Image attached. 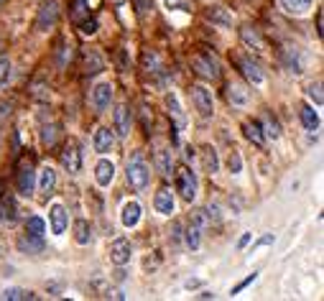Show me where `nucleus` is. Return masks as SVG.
Instances as JSON below:
<instances>
[{"label": "nucleus", "instance_id": "7c9ffc66", "mask_svg": "<svg viewBox=\"0 0 324 301\" xmlns=\"http://www.w3.org/2000/svg\"><path fill=\"white\" fill-rule=\"evenodd\" d=\"M260 128H263V135H266V138H273V140H278V138H281V125H278V120H276V117L266 115Z\"/></svg>", "mask_w": 324, "mask_h": 301}, {"label": "nucleus", "instance_id": "c756f323", "mask_svg": "<svg viewBox=\"0 0 324 301\" xmlns=\"http://www.w3.org/2000/svg\"><path fill=\"white\" fill-rule=\"evenodd\" d=\"M184 240H187V248H192V250H199V245H202V227H199L197 222H192V225L187 227V235H184Z\"/></svg>", "mask_w": 324, "mask_h": 301}, {"label": "nucleus", "instance_id": "412c9836", "mask_svg": "<svg viewBox=\"0 0 324 301\" xmlns=\"http://www.w3.org/2000/svg\"><path fill=\"white\" fill-rule=\"evenodd\" d=\"M240 39H243V44H245V46H250L253 51H258V54H263V51H266V41L260 39V34H258L255 28L243 26V28H240Z\"/></svg>", "mask_w": 324, "mask_h": 301}, {"label": "nucleus", "instance_id": "ddd939ff", "mask_svg": "<svg viewBox=\"0 0 324 301\" xmlns=\"http://www.w3.org/2000/svg\"><path fill=\"white\" fill-rule=\"evenodd\" d=\"M130 125H133L130 107L123 102V105L115 107V130H117V138H128L130 135Z\"/></svg>", "mask_w": 324, "mask_h": 301}, {"label": "nucleus", "instance_id": "49530a36", "mask_svg": "<svg viewBox=\"0 0 324 301\" xmlns=\"http://www.w3.org/2000/svg\"><path fill=\"white\" fill-rule=\"evenodd\" d=\"M199 283H202V281H187V283H184V286H187V288H197V286H199Z\"/></svg>", "mask_w": 324, "mask_h": 301}, {"label": "nucleus", "instance_id": "4468645a", "mask_svg": "<svg viewBox=\"0 0 324 301\" xmlns=\"http://www.w3.org/2000/svg\"><path fill=\"white\" fill-rule=\"evenodd\" d=\"M140 215H143V207L135 202V199H130V202H125L123 204V209H120V222H123V227H135L138 222H140Z\"/></svg>", "mask_w": 324, "mask_h": 301}, {"label": "nucleus", "instance_id": "423d86ee", "mask_svg": "<svg viewBox=\"0 0 324 301\" xmlns=\"http://www.w3.org/2000/svg\"><path fill=\"white\" fill-rule=\"evenodd\" d=\"M59 21V0H46V3L39 8V16H36V28L39 31H49L54 28Z\"/></svg>", "mask_w": 324, "mask_h": 301}, {"label": "nucleus", "instance_id": "a211bd4d", "mask_svg": "<svg viewBox=\"0 0 324 301\" xmlns=\"http://www.w3.org/2000/svg\"><path fill=\"white\" fill-rule=\"evenodd\" d=\"M156 169L161 176H171L174 174V156H171V150L169 148H158L156 150Z\"/></svg>", "mask_w": 324, "mask_h": 301}, {"label": "nucleus", "instance_id": "58836bf2", "mask_svg": "<svg viewBox=\"0 0 324 301\" xmlns=\"http://www.w3.org/2000/svg\"><path fill=\"white\" fill-rule=\"evenodd\" d=\"M255 278H258V273H255V270H253V273H250V276H248V278H243V281H240V283H238V286H235V288H232V291H230V293H232V296H238V293H240V291H243V288H248V286H250V283H253V281H255Z\"/></svg>", "mask_w": 324, "mask_h": 301}, {"label": "nucleus", "instance_id": "c85d7f7f", "mask_svg": "<svg viewBox=\"0 0 324 301\" xmlns=\"http://www.w3.org/2000/svg\"><path fill=\"white\" fill-rule=\"evenodd\" d=\"M84 67H87V69H84L87 74H97V72L105 69V62H102V56H100L97 51H87V54H84Z\"/></svg>", "mask_w": 324, "mask_h": 301}, {"label": "nucleus", "instance_id": "1a4fd4ad", "mask_svg": "<svg viewBox=\"0 0 324 301\" xmlns=\"http://www.w3.org/2000/svg\"><path fill=\"white\" fill-rule=\"evenodd\" d=\"M130 258H133V248H130V243L125 240V237H117L112 245H110V260L115 263V265H128L130 263Z\"/></svg>", "mask_w": 324, "mask_h": 301}, {"label": "nucleus", "instance_id": "f8f14e48", "mask_svg": "<svg viewBox=\"0 0 324 301\" xmlns=\"http://www.w3.org/2000/svg\"><path fill=\"white\" fill-rule=\"evenodd\" d=\"M204 18L212 23V26H220V28H230L232 26V13L222 6H210L204 11Z\"/></svg>", "mask_w": 324, "mask_h": 301}, {"label": "nucleus", "instance_id": "473e14b6", "mask_svg": "<svg viewBox=\"0 0 324 301\" xmlns=\"http://www.w3.org/2000/svg\"><path fill=\"white\" fill-rule=\"evenodd\" d=\"M26 232L28 235H36V237H44V232H46V222L41 220V217H28V222H26Z\"/></svg>", "mask_w": 324, "mask_h": 301}, {"label": "nucleus", "instance_id": "b1692460", "mask_svg": "<svg viewBox=\"0 0 324 301\" xmlns=\"http://www.w3.org/2000/svg\"><path fill=\"white\" fill-rule=\"evenodd\" d=\"M39 189L44 192V194H51L54 189H56V171H54V166H44L41 169V176H39Z\"/></svg>", "mask_w": 324, "mask_h": 301}, {"label": "nucleus", "instance_id": "a19ab883", "mask_svg": "<svg viewBox=\"0 0 324 301\" xmlns=\"http://www.w3.org/2000/svg\"><path fill=\"white\" fill-rule=\"evenodd\" d=\"M95 31H97V21H84V23H82V34L92 36Z\"/></svg>", "mask_w": 324, "mask_h": 301}, {"label": "nucleus", "instance_id": "72a5a7b5", "mask_svg": "<svg viewBox=\"0 0 324 301\" xmlns=\"http://www.w3.org/2000/svg\"><path fill=\"white\" fill-rule=\"evenodd\" d=\"M0 298H8V301H26V298H34V293L26 291V288H6L3 293H0Z\"/></svg>", "mask_w": 324, "mask_h": 301}, {"label": "nucleus", "instance_id": "2eb2a0df", "mask_svg": "<svg viewBox=\"0 0 324 301\" xmlns=\"http://www.w3.org/2000/svg\"><path fill=\"white\" fill-rule=\"evenodd\" d=\"M248 100H250V92H248V87L243 82H230L227 84V102L232 107H245Z\"/></svg>", "mask_w": 324, "mask_h": 301}, {"label": "nucleus", "instance_id": "79ce46f5", "mask_svg": "<svg viewBox=\"0 0 324 301\" xmlns=\"http://www.w3.org/2000/svg\"><path fill=\"white\" fill-rule=\"evenodd\" d=\"M46 87L44 84H34V97L36 100H49V92H44Z\"/></svg>", "mask_w": 324, "mask_h": 301}, {"label": "nucleus", "instance_id": "f257e3e1", "mask_svg": "<svg viewBox=\"0 0 324 301\" xmlns=\"http://www.w3.org/2000/svg\"><path fill=\"white\" fill-rule=\"evenodd\" d=\"M125 176H128V184H130L135 192L148 189V182H151V166H148V161H145V156L140 154V150H135V154L128 159Z\"/></svg>", "mask_w": 324, "mask_h": 301}, {"label": "nucleus", "instance_id": "4c0bfd02", "mask_svg": "<svg viewBox=\"0 0 324 301\" xmlns=\"http://www.w3.org/2000/svg\"><path fill=\"white\" fill-rule=\"evenodd\" d=\"M11 79V59H0V87Z\"/></svg>", "mask_w": 324, "mask_h": 301}, {"label": "nucleus", "instance_id": "cd10ccee", "mask_svg": "<svg viewBox=\"0 0 324 301\" xmlns=\"http://www.w3.org/2000/svg\"><path fill=\"white\" fill-rule=\"evenodd\" d=\"M74 240H77L79 245H87V243L92 240V227H90L87 220H77V222H74Z\"/></svg>", "mask_w": 324, "mask_h": 301}, {"label": "nucleus", "instance_id": "9b49d317", "mask_svg": "<svg viewBox=\"0 0 324 301\" xmlns=\"http://www.w3.org/2000/svg\"><path fill=\"white\" fill-rule=\"evenodd\" d=\"M49 222H51V232L54 235H64L67 225H69V212L64 209V204H51L49 209Z\"/></svg>", "mask_w": 324, "mask_h": 301}, {"label": "nucleus", "instance_id": "f704fd0d", "mask_svg": "<svg viewBox=\"0 0 324 301\" xmlns=\"http://www.w3.org/2000/svg\"><path fill=\"white\" fill-rule=\"evenodd\" d=\"M306 95L314 100V105H316V107H321V105H324V97H321V84H319V82H311V84L306 87Z\"/></svg>", "mask_w": 324, "mask_h": 301}, {"label": "nucleus", "instance_id": "4be33fe9", "mask_svg": "<svg viewBox=\"0 0 324 301\" xmlns=\"http://www.w3.org/2000/svg\"><path fill=\"white\" fill-rule=\"evenodd\" d=\"M278 6L291 16H306L314 8V0H278Z\"/></svg>", "mask_w": 324, "mask_h": 301}, {"label": "nucleus", "instance_id": "5701e85b", "mask_svg": "<svg viewBox=\"0 0 324 301\" xmlns=\"http://www.w3.org/2000/svg\"><path fill=\"white\" fill-rule=\"evenodd\" d=\"M243 133H245V138L253 143V145H258V148H263L266 145V135H263V128H260V123H243Z\"/></svg>", "mask_w": 324, "mask_h": 301}, {"label": "nucleus", "instance_id": "f3484780", "mask_svg": "<svg viewBox=\"0 0 324 301\" xmlns=\"http://www.w3.org/2000/svg\"><path fill=\"white\" fill-rule=\"evenodd\" d=\"M92 145H95L97 154H107V150H112V145H115V133H112L110 128H105V125H102V128H97Z\"/></svg>", "mask_w": 324, "mask_h": 301}, {"label": "nucleus", "instance_id": "7ed1b4c3", "mask_svg": "<svg viewBox=\"0 0 324 301\" xmlns=\"http://www.w3.org/2000/svg\"><path fill=\"white\" fill-rule=\"evenodd\" d=\"M192 69H194V74H199V77H204V79H212V82L220 79V64H217V59H215L212 54H207V51L192 56Z\"/></svg>", "mask_w": 324, "mask_h": 301}, {"label": "nucleus", "instance_id": "9d476101", "mask_svg": "<svg viewBox=\"0 0 324 301\" xmlns=\"http://www.w3.org/2000/svg\"><path fill=\"white\" fill-rule=\"evenodd\" d=\"M238 67L243 69V74H245V79L250 82V84H263V69H260V64L258 62H253L250 56H240L238 59Z\"/></svg>", "mask_w": 324, "mask_h": 301}, {"label": "nucleus", "instance_id": "c9c22d12", "mask_svg": "<svg viewBox=\"0 0 324 301\" xmlns=\"http://www.w3.org/2000/svg\"><path fill=\"white\" fill-rule=\"evenodd\" d=\"M227 169H230V174H240V171H243V159H240L238 150H230V156H227Z\"/></svg>", "mask_w": 324, "mask_h": 301}, {"label": "nucleus", "instance_id": "2f4dec72", "mask_svg": "<svg viewBox=\"0 0 324 301\" xmlns=\"http://www.w3.org/2000/svg\"><path fill=\"white\" fill-rule=\"evenodd\" d=\"M283 56H286V67H288V72L301 74V62H299L296 49H293V46H286V49H283Z\"/></svg>", "mask_w": 324, "mask_h": 301}, {"label": "nucleus", "instance_id": "a18cd8bd", "mask_svg": "<svg viewBox=\"0 0 324 301\" xmlns=\"http://www.w3.org/2000/svg\"><path fill=\"white\" fill-rule=\"evenodd\" d=\"M248 243H250V232H245V235H243V237H240V240H238V248H240V250H243V248H245V245H248Z\"/></svg>", "mask_w": 324, "mask_h": 301}, {"label": "nucleus", "instance_id": "f03ea898", "mask_svg": "<svg viewBox=\"0 0 324 301\" xmlns=\"http://www.w3.org/2000/svg\"><path fill=\"white\" fill-rule=\"evenodd\" d=\"M174 176H176V192L184 202H194L197 194H199V182H197V174L189 169V166H179L174 169Z\"/></svg>", "mask_w": 324, "mask_h": 301}, {"label": "nucleus", "instance_id": "e433bc0d", "mask_svg": "<svg viewBox=\"0 0 324 301\" xmlns=\"http://www.w3.org/2000/svg\"><path fill=\"white\" fill-rule=\"evenodd\" d=\"M41 140H44L46 145H54V143H56V125H54V123H49V125L41 128Z\"/></svg>", "mask_w": 324, "mask_h": 301}, {"label": "nucleus", "instance_id": "ea45409f", "mask_svg": "<svg viewBox=\"0 0 324 301\" xmlns=\"http://www.w3.org/2000/svg\"><path fill=\"white\" fill-rule=\"evenodd\" d=\"M164 3H166L169 8H174V11H192L187 0H164Z\"/></svg>", "mask_w": 324, "mask_h": 301}, {"label": "nucleus", "instance_id": "6ab92c4d", "mask_svg": "<svg viewBox=\"0 0 324 301\" xmlns=\"http://www.w3.org/2000/svg\"><path fill=\"white\" fill-rule=\"evenodd\" d=\"M34 184H36V171L31 166H23L18 171V194L21 197H31L34 194Z\"/></svg>", "mask_w": 324, "mask_h": 301}, {"label": "nucleus", "instance_id": "bb28decb", "mask_svg": "<svg viewBox=\"0 0 324 301\" xmlns=\"http://www.w3.org/2000/svg\"><path fill=\"white\" fill-rule=\"evenodd\" d=\"M18 248H21V253H41V250H44V240L26 232V235L18 240Z\"/></svg>", "mask_w": 324, "mask_h": 301}, {"label": "nucleus", "instance_id": "393cba45", "mask_svg": "<svg viewBox=\"0 0 324 301\" xmlns=\"http://www.w3.org/2000/svg\"><path fill=\"white\" fill-rule=\"evenodd\" d=\"M166 107H169V112L176 117V125L184 128V125H187V115H184V110H182V105H179V97H176L174 92L166 95Z\"/></svg>", "mask_w": 324, "mask_h": 301}, {"label": "nucleus", "instance_id": "37998d69", "mask_svg": "<svg viewBox=\"0 0 324 301\" xmlns=\"http://www.w3.org/2000/svg\"><path fill=\"white\" fill-rule=\"evenodd\" d=\"M273 240H276V237H273V235H263V237H260V240H258V243H255V245H253V250H258V248H260V245H271V243H273ZM253 250H250V253H253Z\"/></svg>", "mask_w": 324, "mask_h": 301}, {"label": "nucleus", "instance_id": "20e7f679", "mask_svg": "<svg viewBox=\"0 0 324 301\" xmlns=\"http://www.w3.org/2000/svg\"><path fill=\"white\" fill-rule=\"evenodd\" d=\"M192 102H194V110L202 115V117H212L215 115V97H212V89H207L204 84H192Z\"/></svg>", "mask_w": 324, "mask_h": 301}, {"label": "nucleus", "instance_id": "39448f33", "mask_svg": "<svg viewBox=\"0 0 324 301\" xmlns=\"http://www.w3.org/2000/svg\"><path fill=\"white\" fill-rule=\"evenodd\" d=\"M62 166H64V171L72 174V176H77V174L82 171V150H79L77 140H69V143L64 145V150H62Z\"/></svg>", "mask_w": 324, "mask_h": 301}, {"label": "nucleus", "instance_id": "c03bdc74", "mask_svg": "<svg viewBox=\"0 0 324 301\" xmlns=\"http://www.w3.org/2000/svg\"><path fill=\"white\" fill-rule=\"evenodd\" d=\"M171 237H174V240L182 237V222H174V227H171Z\"/></svg>", "mask_w": 324, "mask_h": 301}, {"label": "nucleus", "instance_id": "6e6552de", "mask_svg": "<svg viewBox=\"0 0 324 301\" xmlns=\"http://www.w3.org/2000/svg\"><path fill=\"white\" fill-rule=\"evenodd\" d=\"M153 207H156V212L158 215H174V207H176V199H174V192L169 189V187H161L158 192H156V197H153Z\"/></svg>", "mask_w": 324, "mask_h": 301}, {"label": "nucleus", "instance_id": "de8ad7c7", "mask_svg": "<svg viewBox=\"0 0 324 301\" xmlns=\"http://www.w3.org/2000/svg\"><path fill=\"white\" fill-rule=\"evenodd\" d=\"M321 26H324V18H321V13H319V18H316V28H319V34H321Z\"/></svg>", "mask_w": 324, "mask_h": 301}, {"label": "nucleus", "instance_id": "0eeeda50", "mask_svg": "<svg viewBox=\"0 0 324 301\" xmlns=\"http://www.w3.org/2000/svg\"><path fill=\"white\" fill-rule=\"evenodd\" d=\"M112 92H115V87H112L110 82H100V84L92 87L90 102H92L95 112H105V110L110 107V102H112Z\"/></svg>", "mask_w": 324, "mask_h": 301}, {"label": "nucleus", "instance_id": "a878e982", "mask_svg": "<svg viewBox=\"0 0 324 301\" xmlns=\"http://www.w3.org/2000/svg\"><path fill=\"white\" fill-rule=\"evenodd\" d=\"M299 115H301V123L306 130H319V115L311 105H301L299 107Z\"/></svg>", "mask_w": 324, "mask_h": 301}, {"label": "nucleus", "instance_id": "aec40b11", "mask_svg": "<svg viewBox=\"0 0 324 301\" xmlns=\"http://www.w3.org/2000/svg\"><path fill=\"white\" fill-rule=\"evenodd\" d=\"M199 154H202V169H204L210 176H215V174L220 171V156H217L215 145H204Z\"/></svg>", "mask_w": 324, "mask_h": 301}, {"label": "nucleus", "instance_id": "dca6fc26", "mask_svg": "<svg viewBox=\"0 0 324 301\" xmlns=\"http://www.w3.org/2000/svg\"><path fill=\"white\" fill-rule=\"evenodd\" d=\"M112 179H115V164H112L110 159L97 161V166H95V182H97L100 187H110Z\"/></svg>", "mask_w": 324, "mask_h": 301}]
</instances>
